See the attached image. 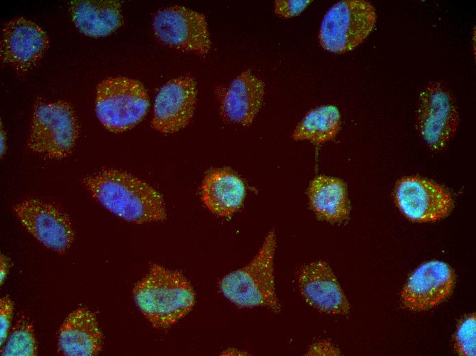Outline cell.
I'll return each mask as SVG.
<instances>
[{
  "label": "cell",
  "instance_id": "obj_7",
  "mask_svg": "<svg viewBox=\"0 0 476 356\" xmlns=\"http://www.w3.org/2000/svg\"><path fill=\"white\" fill-rule=\"evenodd\" d=\"M375 23V10L369 1H339L323 16L319 32L320 44L330 52L347 53L364 41Z\"/></svg>",
  "mask_w": 476,
  "mask_h": 356
},
{
  "label": "cell",
  "instance_id": "obj_16",
  "mask_svg": "<svg viewBox=\"0 0 476 356\" xmlns=\"http://www.w3.org/2000/svg\"><path fill=\"white\" fill-rule=\"evenodd\" d=\"M103 336L94 314L81 307L70 313L58 333V348L64 355H97L102 350Z\"/></svg>",
  "mask_w": 476,
  "mask_h": 356
},
{
  "label": "cell",
  "instance_id": "obj_22",
  "mask_svg": "<svg viewBox=\"0 0 476 356\" xmlns=\"http://www.w3.org/2000/svg\"><path fill=\"white\" fill-rule=\"evenodd\" d=\"M476 320L472 314L458 325L454 346L457 353L464 356H475L476 352Z\"/></svg>",
  "mask_w": 476,
  "mask_h": 356
},
{
  "label": "cell",
  "instance_id": "obj_4",
  "mask_svg": "<svg viewBox=\"0 0 476 356\" xmlns=\"http://www.w3.org/2000/svg\"><path fill=\"white\" fill-rule=\"evenodd\" d=\"M79 134V121L70 103H39L34 110L27 146L47 158L62 159L73 151Z\"/></svg>",
  "mask_w": 476,
  "mask_h": 356
},
{
  "label": "cell",
  "instance_id": "obj_1",
  "mask_svg": "<svg viewBox=\"0 0 476 356\" xmlns=\"http://www.w3.org/2000/svg\"><path fill=\"white\" fill-rule=\"evenodd\" d=\"M83 184L101 205L127 221L142 224L166 218L161 194L127 172L103 169L85 177Z\"/></svg>",
  "mask_w": 476,
  "mask_h": 356
},
{
  "label": "cell",
  "instance_id": "obj_9",
  "mask_svg": "<svg viewBox=\"0 0 476 356\" xmlns=\"http://www.w3.org/2000/svg\"><path fill=\"white\" fill-rule=\"evenodd\" d=\"M153 27L157 38L170 47L198 55L210 50L207 23L201 13L183 6H169L156 12Z\"/></svg>",
  "mask_w": 476,
  "mask_h": 356
},
{
  "label": "cell",
  "instance_id": "obj_21",
  "mask_svg": "<svg viewBox=\"0 0 476 356\" xmlns=\"http://www.w3.org/2000/svg\"><path fill=\"white\" fill-rule=\"evenodd\" d=\"M37 355V344L31 323L25 317L14 326L6 343L1 350L4 356H33Z\"/></svg>",
  "mask_w": 476,
  "mask_h": 356
},
{
  "label": "cell",
  "instance_id": "obj_18",
  "mask_svg": "<svg viewBox=\"0 0 476 356\" xmlns=\"http://www.w3.org/2000/svg\"><path fill=\"white\" fill-rule=\"evenodd\" d=\"M70 10L77 29L89 36H107L123 21L121 4L118 1H73Z\"/></svg>",
  "mask_w": 476,
  "mask_h": 356
},
{
  "label": "cell",
  "instance_id": "obj_13",
  "mask_svg": "<svg viewBox=\"0 0 476 356\" xmlns=\"http://www.w3.org/2000/svg\"><path fill=\"white\" fill-rule=\"evenodd\" d=\"M49 44L47 33L36 23L17 17L5 24L1 38V57L18 73L32 68Z\"/></svg>",
  "mask_w": 476,
  "mask_h": 356
},
{
  "label": "cell",
  "instance_id": "obj_15",
  "mask_svg": "<svg viewBox=\"0 0 476 356\" xmlns=\"http://www.w3.org/2000/svg\"><path fill=\"white\" fill-rule=\"evenodd\" d=\"M264 94L263 81L251 71H244L221 96L220 114L229 122L250 125L261 107Z\"/></svg>",
  "mask_w": 476,
  "mask_h": 356
},
{
  "label": "cell",
  "instance_id": "obj_10",
  "mask_svg": "<svg viewBox=\"0 0 476 356\" xmlns=\"http://www.w3.org/2000/svg\"><path fill=\"white\" fill-rule=\"evenodd\" d=\"M395 199L404 215L417 222L444 218L454 205L447 189L432 180L419 177L401 178L396 186Z\"/></svg>",
  "mask_w": 476,
  "mask_h": 356
},
{
  "label": "cell",
  "instance_id": "obj_2",
  "mask_svg": "<svg viewBox=\"0 0 476 356\" xmlns=\"http://www.w3.org/2000/svg\"><path fill=\"white\" fill-rule=\"evenodd\" d=\"M134 301L153 327L166 329L185 317L195 303L189 281L180 272L152 264L134 286Z\"/></svg>",
  "mask_w": 476,
  "mask_h": 356
},
{
  "label": "cell",
  "instance_id": "obj_12",
  "mask_svg": "<svg viewBox=\"0 0 476 356\" xmlns=\"http://www.w3.org/2000/svg\"><path fill=\"white\" fill-rule=\"evenodd\" d=\"M197 86L189 75L172 79L158 92L151 126L163 134H172L187 126L196 108Z\"/></svg>",
  "mask_w": 476,
  "mask_h": 356
},
{
  "label": "cell",
  "instance_id": "obj_11",
  "mask_svg": "<svg viewBox=\"0 0 476 356\" xmlns=\"http://www.w3.org/2000/svg\"><path fill=\"white\" fill-rule=\"evenodd\" d=\"M455 275L451 267L440 261L426 262L410 275L401 293L403 306L411 311L432 309L451 294Z\"/></svg>",
  "mask_w": 476,
  "mask_h": 356
},
{
  "label": "cell",
  "instance_id": "obj_20",
  "mask_svg": "<svg viewBox=\"0 0 476 356\" xmlns=\"http://www.w3.org/2000/svg\"><path fill=\"white\" fill-rule=\"evenodd\" d=\"M339 109L331 105H321L309 111L295 127L292 138L308 140L320 144L334 139L340 129Z\"/></svg>",
  "mask_w": 476,
  "mask_h": 356
},
{
  "label": "cell",
  "instance_id": "obj_14",
  "mask_svg": "<svg viewBox=\"0 0 476 356\" xmlns=\"http://www.w3.org/2000/svg\"><path fill=\"white\" fill-rule=\"evenodd\" d=\"M298 282L304 299L314 308L333 315H347L349 303L329 264L317 261L304 266Z\"/></svg>",
  "mask_w": 476,
  "mask_h": 356
},
{
  "label": "cell",
  "instance_id": "obj_17",
  "mask_svg": "<svg viewBox=\"0 0 476 356\" xmlns=\"http://www.w3.org/2000/svg\"><path fill=\"white\" fill-rule=\"evenodd\" d=\"M246 194L242 180L227 169H215L207 174L201 188L202 199L213 214L228 217L241 206Z\"/></svg>",
  "mask_w": 476,
  "mask_h": 356
},
{
  "label": "cell",
  "instance_id": "obj_24",
  "mask_svg": "<svg viewBox=\"0 0 476 356\" xmlns=\"http://www.w3.org/2000/svg\"><path fill=\"white\" fill-rule=\"evenodd\" d=\"M13 312V303L8 297L4 296L0 299V340L2 347L7 339L8 331L11 324Z\"/></svg>",
  "mask_w": 476,
  "mask_h": 356
},
{
  "label": "cell",
  "instance_id": "obj_5",
  "mask_svg": "<svg viewBox=\"0 0 476 356\" xmlns=\"http://www.w3.org/2000/svg\"><path fill=\"white\" fill-rule=\"evenodd\" d=\"M148 107L147 92L137 79L109 77L96 87V114L110 131L120 133L133 128L144 118Z\"/></svg>",
  "mask_w": 476,
  "mask_h": 356
},
{
  "label": "cell",
  "instance_id": "obj_19",
  "mask_svg": "<svg viewBox=\"0 0 476 356\" xmlns=\"http://www.w3.org/2000/svg\"><path fill=\"white\" fill-rule=\"evenodd\" d=\"M308 196L311 209L319 218L339 222L348 218L350 207L347 188L341 179L316 177L310 183Z\"/></svg>",
  "mask_w": 476,
  "mask_h": 356
},
{
  "label": "cell",
  "instance_id": "obj_8",
  "mask_svg": "<svg viewBox=\"0 0 476 356\" xmlns=\"http://www.w3.org/2000/svg\"><path fill=\"white\" fill-rule=\"evenodd\" d=\"M24 228L46 247L64 253L75 240L68 215L56 204L39 199L24 200L13 207Z\"/></svg>",
  "mask_w": 476,
  "mask_h": 356
},
{
  "label": "cell",
  "instance_id": "obj_6",
  "mask_svg": "<svg viewBox=\"0 0 476 356\" xmlns=\"http://www.w3.org/2000/svg\"><path fill=\"white\" fill-rule=\"evenodd\" d=\"M460 120L456 99L445 84L431 81L421 90L415 125L432 151L440 152L447 147L458 131Z\"/></svg>",
  "mask_w": 476,
  "mask_h": 356
},
{
  "label": "cell",
  "instance_id": "obj_27",
  "mask_svg": "<svg viewBox=\"0 0 476 356\" xmlns=\"http://www.w3.org/2000/svg\"><path fill=\"white\" fill-rule=\"evenodd\" d=\"M0 142H1V156L2 157L6 151V136L4 130L2 128V124H1V135H0Z\"/></svg>",
  "mask_w": 476,
  "mask_h": 356
},
{
  "label": "cell",
  "instance_id": "obj_26",
  "mask_svg": "<svg viewBox=\"0 0 476 356\" xmlns=\"http://www.w3.org/2000/svg\"><path fill=\"white\" fill-rule=\"evenodd\" d=\"M9 266H10V264H9L8 259L7 258L6 256L1 254V259H0V283H1V285H2L6 277L8 270L9 268Z\"/></svg>",
  "mask_w": 476,
  "mask_h": 356
},
{
  "label": "cell",
  "instance_id": "obj_23",
  "mask_svg": "<svg viewBox=\"0 0 476 356\" xmlns=\"http://www.w3.org/2000/svg\"><path fill=\"white\" fill-rule=\"evenodd\" d=\"M312 2L309 0H277L274 13L280 18H289L300 14Z\"/></svg>",
  "mask_w": 476,
  "mask_h": 356
},
{
  "label": "cell",
  "instance_id": "obj_25",
  "mask_svg": "<svg viewBox=\"0 0 476 356\" xmlns=\"http://www.w3.org/2000/svg\"><path fill=\"white\" fill-rule=\"evenodd\" d=\"M310 355H339V350L328 342H319L314 344L308 351Z\"/></svg>",
  "mask_w": 476,
  "mask_h": 356
},
{
  "label": "cell",
  "instance_id": "obj_3",
  "mask_svg": "<svg viewBox=\"0 0 476 356\" xmlns=\"http://www.w3.org/2000/svg\"><path fill=\"white\" fill-rule=\"evenodd\" d=\"M276 236L270 231L258 253L246 266L226 275L220 283L222 294L241 307L264 306L276 313L281 306L275 291L274 255Z\"/></svg>",
  "mask_w": 476,
  "mask_h": 356
}]
</instances>
